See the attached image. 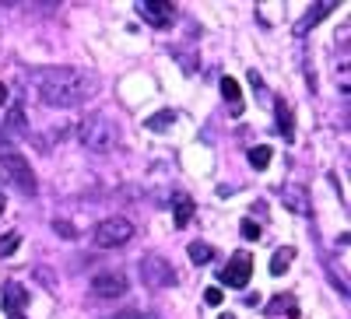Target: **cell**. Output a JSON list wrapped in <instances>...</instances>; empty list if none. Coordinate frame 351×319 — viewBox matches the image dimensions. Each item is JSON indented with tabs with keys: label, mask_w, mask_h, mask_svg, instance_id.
<instances>
[{
	"label": "cell",
	"mask_w": 351,
	"mask_h": 319,
	"mask_svg": "<svg viewBox=\"0 0 351 319\" xmlns=\"http://www.w3.org/2000/svg\"><path fill=\"white\" fill-rule=\"evenodd\" d=\"M92 92H95V81L88 77V74H81V71L56 67V71H43L39 74V95L49 105L71 109V105H81Z\"/></svg>",
	"instance_id": "obj_1"
},
{
	"label": "cell",
	"mask_w": 351,
	"mask_h": 319,
	"mask_svg": "<svg viewBox=\"0 0 351 319\" xmlns=\"http://www.w3.org/2000/svg\"><path fill=\"white\" fill-rule=\"evenodd\" d=\"M77 137H81V144H84V148H92V151H109L120 133H116V123L109 120V116H102V112H92V116H84V120H81V127H77Z\"/></svg>",
	"instance_id": "obj_2"
},
{
	"label": "cell",
	"mask_w": 351,
	"mask_h": 319,
	"mask_svg": "<svg viewBox=\"0 0 351 319\" xmlns=\"http://www.w3.org/2000/svg\"><path fill=\"white\" fill-rule=\"evenodd\" d=\"M134 239V225L127 218H106L95 228V246L99 249H116V246H127Z\"/></svg>",
	"instance_id": "obj_3"
},
{
	"label": "cell",
	"mask_w": 351,
	"mask_h": 319,
	"mask_svg": "<svg viewBox=\"0 0 351 319\" xmlns=\"http://www.w3.org/2000/svg\"><path fill=\"white\" fill-rule=\"evenodd\" d=\"M250 277H253V256L250 253H236L225 264V270H218V281L225 284V288H246L250 284Z\"/></svg>",
	"instance_id": "obj_4"
},
{
	"label": "cell",
	"mask_w": 351,
	"mask_h": 319,
	"mask_svg": "<svg viewBox=\"0 0 351 319\" xmlns=\"http://www.w3.org/2000/svg\"><path fill=\"white\" fill-rule=\"evenodd\" d=\"M141 274H144V281H148L152 288H169V284H176L172 264H169V259H162V256H144V259H141Z\"/></svg>",
	"instance_id": "obj_5"
},
{
	"label": "cell",
	"mask_w": 351,
	"mask_h": 319,
	"mask_svg": "<svg viewBox=\"0 0 351 319\" xmlns=\"http://www.w3.org/2000/svg\"><path fill=\"white\" fill-rule=\"evenodd\" d=\"M92 292L95 298H120L127 292V277L120 270H99L92 277Z\"/></svg>",
	"instance_id": "obj_6"
},
{
	"label": "cell",
	"mask_w": 351,
	"mask_h": 319,
	"mask_svg": "<svg viewBox=\"0 0 351 319\" xmlns=\"http://www.w3.org/2000/svg\"><path fill=\"white\" fill-rule=\"evenodd\" d=\"M0 162H4V168L11 172V179L18 183V190H25V193H36V172L28 168V162H25L18 151H8Z\"/></svg>",
	"instance_id": "obj_7"
},
{
	"label": "cell",
	"mask_w": 351,
	"mask_h": 319,
	"mask_svg": "<svg viewBox=\"0 0 351 319\" xmlns=\"http://www.w3.org/2000/svg\"><path fill=\"white\" fill-rule=\"evenodd\" d=\"M137 14L148 21V25H155V28H165V25H172L176 8L165 4V0H144V4H137Z\"/></svg>",
	"instance_id": "obj_8"
},
{
	"label": "cell",
	"mask_w": 351,
	"mask_h": 319,
	"mask_svg": "<svg viewBox=\"0 0 351 319\" xmlns=\"http://www.w3.org/2000/svg\"><path fill=\"white\" fill-rule=\"evenodd\" d=\"M28 305V295H25V288L18 284V281H8L4 284V309L11 312V316H21V309Z\"/></svg>",
	"instance_id": "obj_9"
},
{
	"label": "cell",
	"mask_w": 351,
	"mask_h": 319,
	"mask_svg": "<svg viewBox=\"0 0 351 319\" xmlns=\"http://www.w3.org/2000/svg\"><path fill=\"white\" fill-rule=\"evenodd\" d=\"M281 200L291 207V214H309V204H306V196H302V186H285V190H281Z\"/></svg>",
	"instance_id": "obj_10"
},
{
	"label": "cell",
	"mask_w": 351,
	"mask_h": 319,
	"mask_svg": "<svg viewBox=\"0 0 351 319\" xmlns=\"http://www.w3.org/2000/svg\"><path fill=\"white\" fill-rule=\"evenodd\" d=\"M221 95L228 99L232 116H243V95H239V84L232 81V77H221Z\"/></svg>",
	"instance_id": "obj_11"
},
{
	"label": "cell",
	"mask_w": 351,
	"mask_h": 319,
	"mask_svg": "<svg viewBox=\"0 0 351 319\" xmlns=\"http://www.w3.org/2000/svg\"><path fill=\"white\" fill-rule=\"evenodd\" d=\"M274 112H278V133H281L285 140H291V137H295V120H291L288 102H278V105H274Z\"/></svg>",
	"instance_id": "obj_12"
},
{
	"label": "cell",
	"mask_w": 351,
	"mask_h": 319,
	"mask_svg": "<svg viewBox=\"0 0 351 319\" xmlns=\"http://www.w3.org/2000/svg\"><path fill=\"white\" fill-rule=\"evenodd\" d=\"M330 11H334V4H330V0H324V4H316V8H313V11H309V14L299 21V25H295V36H306V28H313L319 18H324V14H330Z\"/></svg>",
	"instance_id": "obj_13"
},
{
	"label": "cell",
	"mask_w": 351,
	"mask_h": 319,
	"mask_svg": "<svg viewBox=\"0 0 351 319\" xmlns=\"http://www.w3.org/2000/svg\"><path fill=\"white\" fill-rule=\"evenodd\" d=\"M291 259H295V249H291V246H285V249H278V253L271 256V274H274V277H281V274H288V267H291Z\"/></svg>",
	"instance_id": "obj_14"
},
{
	"label": "cell",
	"mask_w": 351,
	"mask_h": 319,
	"mask_svg": "<svg viewBox=\"0 0 351 319\" xmlns=\"http://www.w3.org/2000/svg\"><path fill=\"white\" fill-rule=\"evenodd\" d=\"M288 316V319H295L299 316V305H295V298H291V295H278V302H271L267 305V316Z\"/></svg>",
	"instance_id": "obj_15"
},
{
	"label": "cell",
	"mask_w": 351,
	"mask_h": 319,
	"mask_svg": "<svg viewBox=\"0 0 351 319\" xmlns=\"http://www.w3.org/2000/svg\"><path fill=\"white\" fill-rule=\"evenodd\" d=\"M172 123H176V112H172V109H162V112L148 116V123H144V127H148V130H155V133H165Z\"/></svg>",
	"instance_id": "obj_16"
},
{
	"label": "cell",
	"mask_w": 351,
	"mask_h": 319,
	"mask_svg": "<svg viewBox=\"0 0 351 319\" xmlns=\"http://www.w3.org/2000/svg\"><path fill=\"white\" fill-rule=\"evenodd\" d=\"M190 218H193V200H190L186 193H180V196H176V225L186 228Z\"/></svg>",
	"instance_id": "obj_17"
},
{
	"label": "cell",
	"mask_w": 351,
	"mask_h": 319,
	"mask_svg": "<svg viewBox=\"0 0 351 319\" xmlns=\"http://www.w3.org/2000/svg\"><path fill=\"white\" fill-rule=\"evenodd\" d=\"M271 158H274V151L267 148V144H260V148H253V151H250V165H253L256 172L267 168V165H271Z\"/></svg>",
	"instance_id": "obj_18"
},
{
	"label": "cell",
	"mask_w": 351,
	"mask_h": 319,
	"mask_svg": "<svg viewBox=\"0 0 351 319\" xmlns=\"http://www.w3.org/2000/svg\"><path fill=\"white\" fill-rule=\"evenodd\" d=\"M190 259H193V264H211V259H215V249L204 246V242H193V246H190Z\"/></svg>",
	"instance_id": "obj_19"
},
{
	"label": "cell",
	"mask_w": 351,
	"mask_h": 319,
	"mask_svg": "<svg viewBox=\"0 0 351 319\" xmlns=\"http://www.w3.org/2000/svg\"><path fill=\"white\" fill-rule=\"evenodd\" d=\"M18 246H21V235H18V231H8V235H0V256H11Z\"/></svg>",
	"instance_id": "obj_20"
},
{
	"label": "cell",
	"mask_w": 351,
	"mask_h": 319,
	"mask_svg": "<svg viewBox=\"0 0 351 319\" xmlns=\"http://www.w3.org/2000/svg\"><path fill=\"white\" fill-rule=\"evenodd\" d=\"M8 127H11L14 133H25V130H28V127H25V116H21V105H18V102L11 105V116H8Z\"/></svg>",
	"instance_id": "obj_21"
},
{
	"label": "cell",
	"mask_w": 351,
	"mask_h": 319,
	"mask_svg": "<svg viewBox=\"0 0 351 319\" xmlns=\"http://www.w3.org/2000/svg\"><path fill=\"white\" fill-rule=\"evenodd\" d=\"M239 231H243V239H250V242H256V239H260V225H256V221H250V218L239 225Z\"/></svg>",
	"instance_id": "obj_22"
},
{
	"label": "cell",
	"mask_w": 351,
	"mask_h": 319,
	"mask_svg": "<svg viewBox=\"0 0 351 319\" xmlns=\"http://www.w3.org/2000/svg\"><path fill=\"white\" fill-rule=\"evenodd\" d=\"M204 302H208V305H221V292H218V288H208V292H204Z\"/></svg>",
	"instance_id": "obj_23"
},
{
	"label": "cell",
	"mask_w": 351,
	"mask_h": 319,
	"mask_svg": "<svg viewBox=\"0 0 351 319\" xmlns=\"http://www.w3.org/2000/svg\"><path fill=\"white\" fill-rule=\"evenodd\" d=\"M112 319H158L152 312H120V316H112Z\"/></svg>",
	"instance_id": "obj_24"
},
{
	"label": "cell",
	"mask_w": 351,
	"mask_h": 319,
	"mask_svg": "<svg viewBox=\"0 0 351 319\" xmlns=\"http://www.w3.org/2000/svg\"><path fill=\"white\" fill-rule=\"evenodd\" d=\"M8 102V88H4V81H0V105Z\"/></svg>",
	"instance_id": "obj_25"
},
{
	"label": "cell",
	"mask_w": 351,
	"mask_h": 319,
	"mask_svg": "<svg viewBox=\"0 0 351 319\" xmlns=\"http://www.w3.org/2000/svg\"><path fill=\"white\" fill-rule=\"evenodd\" d=\"M4 207H8V196H4V193H0V214H4Z\"/></svg>",
	"instance_id": "obj_26"
},
{
	"label": "cell",
	"mask_w": 351,
	"mask_h": 319,
	"mask_svg": "<svg viewBox=\"0 0 351 319\" xmlns=\"http://www.w3.org/2000/svg\"><path fill=\"white\" fill-rule=\"evenodd\" d=\"M221 319H236V316H221Z\"/></svg>",
	"instance_id": "obj_27"
},
{
	"label": "cell",
	"mask_w": 351,
	"mask_h": 319,
	"mask_svg": "<svg viewBox=\"0 0 351 319\" xmlns=\"http://www.w3.org/2000/svg\"><path fill=\"white\" fill-rule=\"evenodd\" d=\"M11 319H21V316H11Z\"/></svg>",
	"instance_id": "obj_28"
}]
</instances>
